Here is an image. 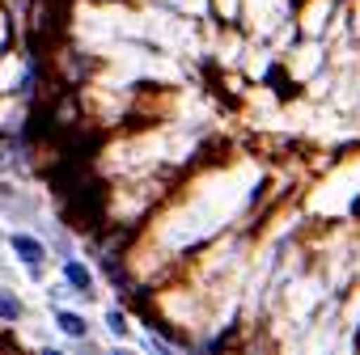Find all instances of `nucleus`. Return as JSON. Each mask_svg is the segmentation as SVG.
Wrapping results in <instances>:
<instances>
[{
    "mask_svg": "<svg viewBox=\"0 0 360 355\" xmlns=\"http://www.w3.org/2000/svg\"><path fill=\"white\" fill-rule=\"evenodd\" d=\"M64 275H68V283H72L77 292H85V296L94 292V279H89V271H85L81 262H72V258H68V262H64Z\"/></svg>",
    "mask_w": 360,
    "mask_h": 355,
    "instance_id": "obj_3",
    "label": "nucleus"
},
{
    "mask_svg": "<svg viewBox=\"0 0 360 355\" xmlns=\"http://www.w3.org/2000/svg\"><path fill=\"white\" fill-rule=\"evenodd\" d=\"M56 321H60V330H64L68 338H85V334H89V326H85V317H81V313L60 309V313H56Z\"/></svg>",
    "mask_w": 360,
    "mask_h": 355,
    "instance_id": "obj_2",
    "label": "nucleus"
},
{
    "mask_svg": "<svg viewBox=\"0 0 360 355\" xmlns=\"http://www.w3.org/2000/svg\"><path fill=\"white\" fill-rule=\"evenodd\" d=\"M106 321H110V330H115V334H127V321H123V313H119V309H110V313H106Z\"/></svg>",
    "mask_w": 360,
    "mask_h": 355,
    "instance_id": "obj_5",
    "label": "nucleus"
},
{
    "mask_svg": "<svg viewBox=\"0 0 360 355\" xmlns=\"http://www.w3.org/2000/svg\"><path fill=\"white\" fill-rule=\"evenodd\" d=\"M18 313H22V304H18L13 296H0V317H9V321H13Z\"/></svg>",
    "mask_w": 360,
    "mask_h": 355,
    "instance_id": "obj_4",
    "label": "nucleus"
},
{
    "mask_svg": "<svg viewBox=\"0 0 360 355\" xmlns=\"http://www.w3.org/2000/svg\"><path fill=\"white\" fill-rule=\"evenodd\" d=\"M13 250H18V258H22L30 271L43 267V241H39V237H30V233H13Z\"/></svg>",
    "mask_w": 360,
    "mask_h": 355,
    "instance_id": "obj_1",
    "label": "nucleus"
}]
</instances>
